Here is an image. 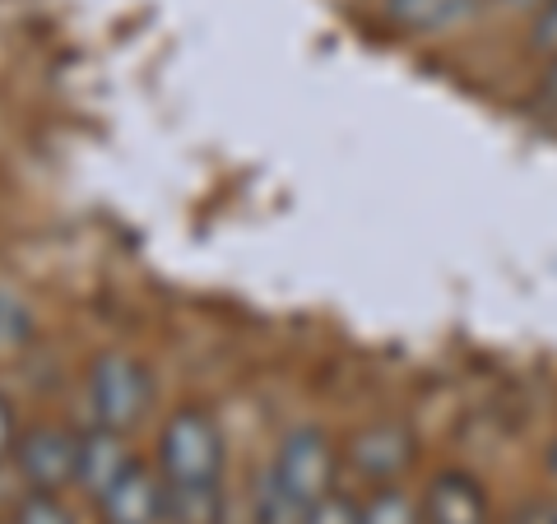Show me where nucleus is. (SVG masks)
<instances>
[{
	"instance_id": "f257e3e1",
	"label": "nucleus",
	"mask_w": 557,
	"mask_h": 524,
	"mask_svg": "<svg viewBox=\"0 0 557 524\" xmlns=\"http://www.w3.org/2000/svg\"><path fill=\"white\" fill-rule=\"evenodd\" d=\"M159 464L168 483H214L223 464V436L205 409H177L159 436Z\"/></svg>"
},
{
	"instance_id": "f03ea898",
	"label": "nucleus",
	"mask_w": 557,
	"mask_h": 524,
	"mask_svg": "<svg viewBox=\"0 0 557 524\" xmlns=\"http://www.w3.org/2000/svg\"><path fill=\"white\" fill-rule=\"evenodd\" d=\"M89 399H94V417L98 427H112V432H126L135 427L149 409V376L145 366L126 353H108L94 362L89 372Z\"/></svg>"
},
{
	"instance_id": "7ed1b4c3",
	"label": "nucleus",
	"mask_w": 557,
	"mask_h": 524,
	"mask_svg": "<svg viewBox=\"0 0 557 524\" xmlns=\"http://www.w3.org/2000/svg\"><path fill=\"white\" fill-rule=\"evenodd\" d=\"M270 478L284 487V492L302 497L307 506H317L321 497H330V487H335V446H330L317 427L288 432L274 450Z\"/></svg>"
},
{
	"instance_id": "20e7f679",
	"label": "nucleus",
	"mask_w": 557,
	"mask_h": 524,
	"mask_svg": "<svg viewBox=\"0 0 557 524\" xmlns=\"http://www.w3.org/2000/svg\"><path fill=\"white\" fill-rule=\"evenodd\" d=\"M20 456V474L28 478L33 492H61L79 474V436H70L65 427H28L14 446Z\"/></svg>"
},
{
	"instance_id": "39448f33",
	"label": "nucleus",
	"mask_w": 557,
	"mask_h": 524,
	"mask_svg": "<svg viewBox=\"0 0 557 524\" xmlns=\"http://www.w3.org/2000/svg\"><path fill=\"white\" fill-rule=\"evenodd\" d=\"M348 460H354V469H358L362 478L391 483V478L405 474L409 460H413V436L405 427H395V423H376V427L354 436V446H348Z\"/></svg>"
},
{
	"instance_id": "423d86ee",
	"label": "nucleus",
	"mask_w": 557,
	"mask_h": 524,
	"mask_svg": "<svg viewBox=\"0 0 557 524\" xmlns=\"http://www.w3.org/2000/svg\"><path fill=\"white\" fill-rule=\"evenodd\" d=\"M135 460H131V450H126V441H121V432H112V427H94V432H84L79 436V474H75V483L84 487L89 497H108L112 492V483L126 474Z\"/></svg>"
},
{
	"instance_id": "0eeeda50",
	"label": "nucleus",
	"mask_w": 557,
	"mask_h": 524,
	"mask_svg": "<svg viewBox=\"0 0 557 524\" xmlns=\"http://www.w3.org/2000/svg\"><path fill=\"white\" fill-rule=\"evenodd\" d=\"M108 524H159L163 520V483L145 464H131L112 483V492L98 501Z\"/></svg>"
},
{
	"instance_id": "6e6552de",
	"label": "nucleus",
	"mask_w": 557,
	"mask_h": 524,
	"mask_svg": "<svg viewBox=\"0 0 557 524\" xmlns=\"http://www.w3.org/2000/svg\"><path fill=\"white\" fill-rule=\"evenodd\" d=\"M423 520L428 524H487L483 487L465 474H442L423 497Z\"/></svg>"
},
{
	"instance_id": "1a4fd4ad",
	"label": "nucleus",
	"mask_w": 557,
	"mask_h": 524,
	"mask_svg": "<svg viewBox=\"0 0 557 524\" xmlns=\"http://www.w3.org/2000/svg\"><path fill=\"white\" fill-rule=\"evenodd\" d=\"M479 0H386V20L409 33H446L474 20Z\"/></svg>"
},
{
	"instance_id": "9d476101",
	"label": "nucleus",
	"mask_w": 557,
	"mask_h": 524,
	"mask_svg": "<svg viewBox=\"0 0 557 524\" xmlns=\"http://www.w3.org/2000/svg\"><path fill=\"white\" fill-rule=\"evenodd\" d=\"M163 520L172 524H214L219 520V478L214 483H168Z\"/></svg>"
},
{
	"instance_id": "9b49d317",
	"label": "nucleus",
	"mask_w": 557,
	"mask_h": 524,
	"mask_svg": "<svg viewBox=\"0 0 557 524\" xmlns=\"http://www.w3.org/2000/svg\"><path fill=\"white\" fill-rule=\"evenodd\" d=\"M358 524H428V520H423V506H418L409 492L381 483L368 497V506H358Z\"/></svg>"
},
{
	"instance_id": "f8f14e48",
	"label": "nucleus",
	"mask_w": 557,
	"mask_h": 524,
	"mask_svg": "<svg viewBox=\"0 0 557 524\" xmlns=\"http://www.w3.org/2000/svg\"><path fill=\"white\" fill-rule=\"evenodd\" d=\"M256 520L260 524H307L311 520V506L302 497H293L284 492L274 478L260 487V506H256Z\"/></svg>"
},
{
	"instance_id": "ddd939ff",
	"label": "nucleus",
	"mask_w": 557,
	"mask_h": 524,
	"mask_svg": "<svg viewBox=\"0 0 557 524\" xmlns=\"http://www.w3.org/2000/svg\"><path fill=\"white\" fill-rule=\"evenodd\" d=\"M28 335H33V316H28V307L20 302V297L0 292V358L20 353V348L28 344Z\"/></svg>"
},
{
	"instance_id": "4468645a",
	"label": "nucleus",
	"mask_w": 557,
	"mask_h": 524,
	"mask_svg": "<svg viewBox=\"0 0 557 524\" xmlns=\"http://www.w3.org/2000/svg\"><path fill=\"white\" fill-rule=\"evenodd\" d=\"M14 524H75L70 511L57 501V492H33L20 511H14Z\"/></svg>"
},
{
	"instance_id": "2eb2a0df",
	"label": "nucleus",
	"mask_w": 557,
	"mask_h": 524,
	"mask_svg": "<svg viewBox=\"0 0 557 524\" xmlns=\"http://www.w3.org/2000/svg\"><path fill=\"white\" fill-rule=\"evenodd\" d=\"M530 51H544V57H553V51H557V0H548L544 10H534Z\"/></svg>"
},
{
	"instance_id": "dca6fc26",
	"label": "nucleus",
	"mask_w": 557,
	"mask_h": 524,
	"mask_svg": "<svg viewBox=\"0 0 557 524\" xmlns=\"http://www.w3.org/2000/svg\"><path fill=\"white\" fill-rule=\"evenodd\" d=\"M307 524H358V506H348L344 497H321L317 506H311V520Z\"/></svg>"
},
{
	"instance_id": "f3484780",
	"label": "nucleus",
	"mask_w": 557,
	"mask_h": 524,
	"mask_svg": "<svg viewBox=\"0 0 557 524\" xmlns=\"http://www.w3.org/2000/svg\"><path fill=\"white\" fill-rule=\"evenodd\" d=\"M14 446H20V432H14V413H10L5 399H0V460H5Z\"/></svg>"
},
{
	"instance_id": "a211bd4d",
	"label": "nucleus",
	"mask_w": 557,
	"mask_h": 524,
	"mask_svg": "<svg viewBox=\"0 0 557 524\" xmlns=\"http://www.w3.org/2000/svg\"><path fill=\"white\" fill-rule=\"evenodd\" d=\"M507 524H557L553 506H525V511H516Z\"/></svg>"
},
{
	"instance_id": "6ab92c4d",
	"label": "nucleus",
	"mask_w": 557,
	"mask_h": 524,
	"mask_svg": "<svg viewBox=\"0 0 557 524\" xmlns=\"http://www.w3.org/2000/svg\"><path fill=\"white\" fill-rule=\"evenodd\" d=\"M539 98H544V102H553V108H557V51L548 57V70H544V79H539Z\"/></svg>"
},
{
	"instance_id": "aec40b11",
	"label": "nucleus",
	"mask_w": 557,
	"mask_h": 524,
	"mask_svg": "<svg viewBox=\"0 0 557 524\" xmlns=\"http://www.w3.org/2000/svg\"><path fill=\"white\" fill-rule=\"evenodd\" d=\"M502 5H511V10H544L548 0H502Z\"/></svg>"
},
{
	"instance_id": "412c9836",
	"label": "nucleus",
	"mask_w": 557,
	"mask_h": 524,
	"mask_svg": "<svg viewBox=\"0 0 557 524\" xmlns=\"http://www.w3.org/2000/svg\"><path fill=\"white\" fill-rule=\"evenodd\" d=\"M548 474H553V483H557V446H553V456H548Z\"/></svg>"
},
{
	"instance_id": "4be33fe9",
	"label": "nucleus",
	"mask_w": 557,
	"mask_h": 524,
	"mask_svg": "<svg viewBox=\"0 0 557 524\" xmlns=\"http://www.w3.org/2000/svg\"><path fill=\"white\" fill-rule=\"evenodd\" d=\"M553 515H557V501H553Z\"/></svg>"
}]
</instances>
